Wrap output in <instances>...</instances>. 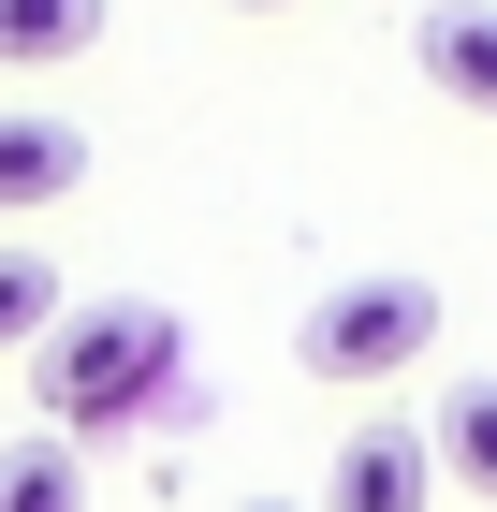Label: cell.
Returning <instances> with one entry per match:
<instances>
[{
	"instance_id": "1",
	"label": "cell",
	"mask_w": 497,
	"mask_h": 512,
	"mask_svg": "<svg viewBox=\"0 0 497 512\" xmlns=\"http://www.w3.org/2000/svg\"><path fill=\"white\" fill-rule=\"evenodd\" d=\"M30 395H44V439H132L161 410V395H176V308H132V293H117V308H59L30 337Z\"/></svg>"
},
{
	"instance_id": "2",
	"label": "cell",
	"mask_w": 497,
	"mask_h": 512,
	"mask_svg": "<svg viewBox=\"0 0 497 512\" xmlns=\"http://www.w3.org/2000/svg\"><path fill=\"white\" fill-rule=\"evenodd\" d=\"M439 352V278H337L322 308L293 322V366L307 381H337V395H366V381H395V366H424Z\"/></svg>"
},
{
	"instance_id": "3",
	"label": "cell",
	"mask_w": 497,
	"mask_h": 512,
	"mask_svg": "<svg viewBox=\"0 0 497 512\" xmlns=\"http://www.w3.org/2000/svg\"><path fill=\"white\" fill-rule=\"evenodd\" d=\"M439 498V454H424V425H351L337 469H322V512H424Z\"/></svg>"
},
{
	"instance_id": "4",
	"label": "cell",
	"mask_w": 497,
	"mask_h": 512,
	"mask_svg": "<svg viewBox=\"0 0 497 512\" xmlns=\"http://www.w3.org/2000/svg\"><path fill=\"white\" fill-rule=\"evenodd\" d=\"M410 59H424L439 103L497 118V0H424V15H410Z\"/></svg>"
},
{
	"instance_id": "5",
	"label": "cell",
	"mask_w": 497,
	"mask_h": 512,
	"mask_svg": "<svg viewBox=\"0 0 497 512\" xmlns=\"http://www.w3.org/2000/svg\"><path fill=\"white\" fill-rule=\"evenodd\" d=\"M74 191H88V132H74V118H30V103H0V220L74 205Z\"/></svg>"
},
{
	"instance_id": "6",
	"label": "cell",
	"mask_w": 497,
	"mask_h": 512,
	"mask_svg": "<svg viewBox=\"0 0 497 512\" xmlns=\"http://www.w3.org/2000/svg\"><path fill=\"white\" fill-rule=\"evenodd\" d=\"M103 44V0H0V74H59Z\"/></svg>"
},
{
	"instance_id": "7",
	"label": "cell",
	"mask_w": 497,
	"mask_h": 512,
	"mask_svg": "<svg viewBox=\"0 0 497 512\" xmlns=\"http://www.w3.org/2000/svg\"><path fill=\"white\" fill-rule=\"evenodd\" d=\"M424 454H439V483L497 498V381H454V395H439V425H424Z\"/></svg>"
},
{
	"instance_id": "8",
	"label": "cell",
	"mask_w": 497,
	"mask_h": 512,
	"mask_svg": "<svg viewBox=\"0 0 497 512\" xmlns=\"http://www.w3.org/2000/svg\"><path fill=\"white\" fill-rule=\"evenodd\" d=\"M0 512H88V454L74 439H0Z\"/></svg>"
},
{
	"instance_id": "9",
	"label": "cell",
	"mask_w": 497,
	"mask_h": 512,
	"mask_svg": "<svg viewBox=\"0 0 497 512\" xmlns=\"http://www.w3.org/2000/svg\"><path fill=\"white\" fill-rule=\"evenodd\" d=\"M44 322H59V264L44 249H0V352H30Z\"/></svg>"
},
{
	"instance_id": "10",
	"label": "cell",
	"mask_w": 497,
	"mask_h": 512,
	"mask_svg": "<svg viewBox=\"0 0 497 512\" xmlns=\"http://www.w3.org/2000/svg\"><path fill=\"white\" fill-rule=\"evenodd\" d=\"M234 15H293V0H234Z\"/></svg>"
},
{
	"instance_id": "11",
	"label": "cell",
	"mask_w": 497,
	"mask_h": 512,
	"mask_svg": "<svg viewBox=\"0 0 497 512\" xmlns=\"http://www.w3.org/2000/svg\"><path fill=\"white\" fill-rule=\"evenodd\" d=\"M249 512H293V498H249Z\"/></svg>"
}]
</instances>
